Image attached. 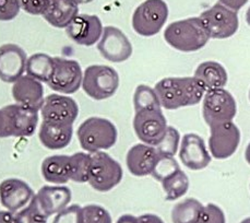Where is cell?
I'll use <instances>...</instances> for the list:
<instances>
[{"label":"cell","mask_w":250,"mask_h":223,"mask_svg":"<svg viewBox=\"0 0 250 223\" xmlns=\"http://www.w3.org/2000/svg\"><path fill=\"white\" fill-rule=\"evenodd\" d=\"M154 90L162 108L169 111L197 105L206 94L193 77L164 78L156 83Z\"/></svg>","instance_id":"1"},{"label":"cell","mask_w":250,"mask_h":223,"mask_svg":"<svg viewBox=\"0 0 250 223\" xmlns=\"http://www.w3.org/2000/svg\"><path fill=\"white\" fill-rule=\"evenodd\" d=\"M164 40L176 50L193 53L209 43L210 35L200 17H192L168 24L164 31Z\"/></svg>","instance_id":"2"},{"label":"cell","mask_w":250,"mask_h":223,"mask_svg":"<svg viewBox=\"0 0 250 223\" xmlns=\"http://www.w3.org/2000/svg\"><path fill=\"white\" fill-rule=\"evenodd\" d=\"M77 137L83 150L95 153L114 147L117 142L118 132L109 119L90 117L79 126Z\"/></svg>","instance_id":"3"},{"label":"cell","mask_w":250,"mask_h":223,"mask_svg":"<svg viewBox=\"0 0 250 223\" xmlns=\"http://www.w3.org/2000/svg\"><path fill=\"white\" fill-rule=\"evenodd\" d=\"M119 88V74L113 67L92 65L83 72L82 89L95 101L112 97Z\"/></svg>","instance_id":"4"},{"label":"cell","mask_w":250,"mask_h":223,"mask_svg":"<svg viewBox=\"0 0 250 223\" xmlns=\"http://www.w3.org/2000/svg\"><path fill=\"white\" fill-rule=\"evenodd\" d=\"M168 19V6L164 0H146L132 15V29L137 34L150 37L160 33Z\"/></svg>","instance_id":"5"},{"label":"cell","mask_w":250,"mask_h":223,"mask_svg":"<svg viewBox=\"0 0 250 223\" xmlns=\"http://www.w3.org/2000/svg\"><path fill=\"white\" fill-rule=\"evenodd\" d=\"M92 163L89 183L93 189L106 193L115 188L123 179V167L106 152L91 153Z\"/></svg>","instance_id":"6"},{"label":"cell","mask_w":250,"mask_h":223,"mask_svg":"<svg viewBox=\"0 0 250 223\" xmlns=\"http://www.w3.org/2000/svg\"><path fill=\"white\" fill-rule=\"evenodd\" d=\"M237 113V104L230 92L222 89L208 91L203 96L202 116L208 126L231 122Z\"/></svg>","instance_id":"7"},{"label":"cell","mask_w":250,"mask_h":223,"mask_svg":"<svg viewBox=\"0 0 250 223\" xmlns=\"http://www.w3.org/2000/svg\"><path fill=\"white\" fill-rule=\"evenodd\" d=\"M200 19L210 35V39H229L238 31L239 27L238 13L220 2L203 11Z\"/></svg>","instance_id":"8"},{"label":"cell","mask_w":250,"mask_h":223,"mask_svg":"<svg viewBox=\"0 0 250 223\" xmlns=\"http://www.w3.org/2000/svg\"><path fill=\"white\" fill-rule=\"evenodd\" d=\"M167 127V120L162 110L136 112L133 117V129L137 137L152 147H156L162 141Z\"/></svg>","instance_id":"9"},{"label":"cell","mask_w":250,"mask_h":223,"mask_svg":"<svg viewBox=\"0 0 250 223\" xmlns=\"http://www.w3.org/2000/svg\"><path fill=\"white\" fill-rule=\"evenodd\" d=\"M55 70L47 86L55 92L73 94L82 87L83 72L77 60L55 57Z\"/></svg>","instance_id":"10"},{"label":"cell","mask_w":250,"mask_h":223,"mask_svg":"<svg viewBox=\"0 0 250 223\" xmlns=\"http://www.w3.org/2000/svg\"><path fill=\"white\" fill-rule=\"evenodd\" d=\"M240 143V130L233 122L210 127L209 150L216 160L229 159L237 151Z\"/></svg>","instance_id":"11"},{"label":"cell","mask_w":250,"mask_h":223,"mask_svg":"<svg viewBox=\"0 0 250 223\" xmlns=\"http://www.w3.org/2000/svg\"><path fill=\"white\" fill-rule=\"evenodd\" d=\"M97 50L103 57L112 63H124L131 57L132 45L127 35L116 26H105Z\"/></svg>","instance_id":"12"},{"label":"cell","mask_w":250,"mask_h":223,"mask_svg":"<svg viewBox=\"0 0 250 223\" xmlns=\"http://www.w3.org/2000/svg\"><path fill=\"white\" fill-rule=\"evenodd\" d=\"M6 116L9 137H31L39 125V112L20 104H10L2 108Z\"/></svg>","instance_id":"13"},{"label":"cell","mask_w":250,"mask_h":223,"mask_svg":"<svg viewBox=\"0 0 250 223\" xmlns=\"http://www.w3.org/2000/svg\"><path fill=\"white\" fill-rule=\"evenodd\" d=\"M79 114L77 102L70 96L49 94L41 109L43 120L63 125H73Z\"/></svg>","instance_id":"14"},{"label":"cell","mask_w":250,"mask_h":223,"mask_svg":"<svg viewBox=\"0 0 250 223\" xmlns=\"http://www.w3.org/2000/svg\"><path fill=\"white\" fill-rule=\"evenodd\" d=\"M103 24L95 15H78L66 27L69 39L78 45L93 46L103 34Z\"/></svg>","instance_id":"15"},{"label":"cell","mask_w":250,"mask_h":223,"mask_svg":"<svg viewBox=\"0 0 250 223\" xmlns=\"http://www.w3.org/2000/svg\"><path fill=\"white\" fill-rule=\"evenodd\" d=\"M179 159L187 169L201 171L211 163V153L207 149L202 137L190 133L182 138Z\"/></svg>","instance_id":"16"},{"label":"cell","mask_w":250,"mask_h":223,"mask_svg":"<svg viewBox=\"0 0 250 223\" xmlns=\"http://www.w3.org/2000/svg\"><path fill=\"white\" fill-rule=\"evenodd\" d=\"M27 56L25 50L17 44L0 46V80L15 83L25 72Z\"/></svg>","instance_id":"17"},{"label":"cell","mask_w":250,"mask_h":223,"mask_svg":"<svg viewBox=\"0 0 250 223\" xmlns=\"http://www.w3.org/2000/svg\"><path fill=\"white\" fill-rule=\"evenodd\" d=\"M34 192L26 182L19 178H7L0 183V201L7 210L19 212L34 197Z\"/></svg>","instance_id":"18"},{"label":"cell","mask_w":250,"mask_h":223,"mask_svg":"<svg viewBox=\"0 0 250 223\" xmlns=\"http://www.w3.org/2000/svg\"><path fill=\"white\" fill-rule=\"evenodd\" d=\"M72 198L71 190L67 186H49L42 187L34 195L33 201L45 217H52L68 207Z\"/></svg>","instance_id":"19"},{"label":"cell","mask_w":250,"mask_h":223,"mask_svg":"<svg viewBox=\"0 0 250 223\" xmlns=\"http://www.w3.org/2000/svg\"><path fill=\"white\" fill-rule=\"evenodd\" d=\"M160 156L155 147L146 143H137L129 149L126 156V164L133 176L143 178L153 173Z\"/></svg>","instance_id":"20"},{"label":"cell","mask_w":250,"mask_h":223,"mask_svg":"<svg viewBox=\"0 0 250 223\" xmlns=\"http://www.w3.org/2000/svg\"><path fill=\"white\" fill-rule=\"evenodd\" d=\"M12 96L17 104L39 112L45 100L44 87L36 79L30 76H23L13 83Z\"/></svg>","instance_id":"21"},{"label":"cell","mask_w":250,"mask_h":223,"mask_svg":"<svg viewBox=\"0 0 250 223\" xmlns=\"http://www.w3.org/2000/svg\"><path fill=\"white\" fill-rule=\"evenodd\" d=\"M73 136V125H63L43 120L39 138L45 148L49 150H60L69 146Z\"/></svg>","instance_id":"22"},{"label":"cell","mask_w":250,"mask_h":223,"mask_svg":"<svg viewBox=\"0 0 250 223\" xmlns=\"http://www.w3.org/2000/svg\"><path fill=\"white\" fill-rule=\"evenodd\" d=\"M193 78L206 92L222 89L226 86L229 80V74L224 66L220 63L208 60L201 63L194 71Z\"/></svg>","instance_id":"23"},{"label":"cell","mask_w":250,"mask_h":223,"mask_svg":"<svg viewBox=\"0 0 250 223\" xmlns=\"http://www.w3.org/2000/svg\"><path fill=\"white\" fill-rule=\"evenodd\" d=\"M41 170L46 182L56 185L66 184L71 179L70 156L57 155L46 157Z\"/></svg>","instance_id":"24"},{"label":"cell","mask_w":250,"mask_h":223,"mask_svg":"<svg viewBox=\"0 0 250 223\" xmlns=\"http://www.w3.org/2000/svg\"><path fill=\"white\" fill-rule=\"evenodd\" d=\"M79 15V6L70 0H49L43 18L50 25L58 29L67 27Z\"/></svg>","instance_id":"25"},{"label":"cell","mask_w":250,"mask_h":223,"mask_svg":"<svg viewBox=\"0 0 250 223\" xmlns=\"http://www.w3.org/2000/svg\"><path fill=\"white\" fill-rule=\"evenodd\" d=\"M55 70V60L47 54L38 53L31 55L26 60V76L47 83Z\"/></svg>","instance_id":"26"},{"label":"cell","mask_w":250,"mask_h":223,"mask_svg":"<svg viewBox=\"0 0 250 223\" xmlns=\"http://www.w3.org/2000/svg\"><path fill=\"white\" fill-rule=\"evenodd\" d=\"M203 204L194 198H187L175 204L172 210L173 223H198L203 210Z\"/></svg>","instance_id":"27"},{"label":"cell","mask_w":250,"mask_h":223,"mask_svg":"<svg viewBox=\"0 0 250 223\" xmlns=\"http://www.w3.org/2000/svg\"><path fill=\"white\" fill-rule=\"evenodd\" d=\"M165 193V199L174 201L186 195L189 189V178L183 170L176 171L161 182Z\"/></svg>","instance_id":"28"},{"label":"cell","mask_w":250,"mask_h":223,"mask_svg":"<svg viewBox=\"0 0 250 223\" xmlns=\"http://www.w3.org/2000/svg\"><path fill=\"white\" fill-rule=\"evenodd\" d=\"M92 163L91 153L77 152L70 156L71 180L76 183H87Z\"/></svg>","instance_id":"29"},{"label":"cell","mask_w":250,"mask_h":223,"mask_svg":"<svg viewBox=\"0 0 250 223\" xmlns=\"http://www.w3.org/2000/svg\"><path fill=\"white\" fill-rule=\"evenodd\" d=\"M133 108L136 112L146 110H162L159 97L154 89L149 86L140 85L133 94Z\"/></svg>","instance_id":"30"},{"label":"cell","mask_w":250,"mask_h":223,"mask_svg":"<svg viewBox=\"0 0 250 223\" xmlns=\"http://www.w3.org/2000/svg\"><path fill=\"white\" fill-rule=\"evenodd\" d=\"M180 143V134L177 129L173 126H168L164 138L155 147L156 151L162 156H174L178 151Z\"/></svg>","instance_id":"31"},{"label":"cell","mask_w":250,"mask_h":223,"mask_svg":"<svg viewBox=\"0 0 250 223\" xmlns=\"http://www.w3.org/2000/svg\"><path fill=\"white\" fill-rule=\"evenodd\" d=\"M82 223H113L110 213L99 204L82 207Z\"/></svg>","instance_id":"32"},{"label":"cell","mask_w":250,"mask_h":223,"mask_svg":"<svg viewBox=\"0 0 250 223\" xmlns=\"http://www.w3.org/2000/svg\"><path fill=\"white\" fill-rule=\"evenodd\" d=\"M180 170V166L178 162L174 159V156H160V160L157 162L153 173L151 175L153 178L162 182L165 178H167L168 175L175 173L176 171Z\"/></svg>","instance_id":"33"},{"label":"cell","mask_w":250,"mask_h":223,"mask_svg":"<svg viewBox=\"0 0 250 223\" xmlns=\"http://www.w3.org/2000/svg\"><path fill=\"white\" fill-rule=\"evenodd\" d=\"M18 216H19L22 223H47L48 220V218L40 211V209L33 201H31L26 208H23L22 210L18 212Z\"/></svg>","instance_id":"34"},{"label":"cell","mask_w":250,"mask_h":223,"mask_svg":"<svg viewBox=\"0 0 250 223\" xmlns=\"http://www.w3.org/2000/svg\"><path fill=\"white\" fill-rule=\"evenodd\" d=\"M53 223H82V208L79 204H71L57 213Z\"/></svg>","instance_id":"35"},{"label":"cell","mask_w":250,"mask_h":223,"mask_svg":"<svg viewBox=\"0 0 250 223\" xmlns=\"http://www.w3.org/2000/svg\"><path fill=\"white\" fill-rule=\"evenodd\" d=\"M200 223H226L225 215L222 209L214 203H208L203 207Z\"/></svg>","instance_id":"36"},{"label":"cell","mask_w":250,"mask_h":223,"mask_svg":"<svg viewBox=\"0 0 250 223\" xmlns=\"http://www.w3.org/2000/svg\"><path fill=\"white\" fill-rule=\"evenodd\" d=\"M21 10L18 0H0V21H11Z\"/></svg>","instance_id":"37"},{"label":"cell","mask_w":250,"mask_h":223,"mask_svg":"<svg viewBox=\"0 0 250 223\" xmlns=\"http://www.w3.org/2000/svg\"><path fill=\"white\" fill-rule=\"evenodd\" d=\"M20 8L32 16L43 15L48 7L49 0H18Z\"/></svg>","instance_id":"38"},{"label":"cell","mask_w":250,"mask_h":223,"mask_svg":"<svg viewBox=\"0 0 250 223\" xmlns=\"http://www.w3.org/2000/svg\"><path fill=\"white\" fill-rule=\"evenodd\" d=\"M0 223H22L18 213L11 211H0Z\"/></svg>","instance_id":"39"},{"label":"cell","mask_w":250,"mask_h":223,"mask_svg":"<svg viewBox=\"0 0 250 223\" xmlns=\"http://www.w3.org/2000/svg\"><path fill=\"white\" fill-rule=\"evenodd\" d=\"M219 2L229 8L230 10L238 12L248 2V0H220Z\"/></svg>","instance_id":"40"},{"label":"cell","mask_w":250,"mask_h":223,"mask_svg":"<svg viewBox=\"0 0 250 223\" xmlns=\"http://www.w3.org/2000/svg\"><path fill=\"white\" fill-rule=\"evenodd\" d=\"M138 223H164V221L153 213H146L138 217Z\"/></svg>","instance_id":"41"},{"label":"cell","mask_w":250,"mask_h":223,"mask_svg":"<svg viewBox=\"0 0 250 223\" xmlns=\"http://www.w3.org/2000/svg\"><path fill=\"white\" fill-rule=\"evenodd\" d=\"M9 133H8V127H7V120L6 116L2 109L0 110V138H8Z\"/></svg>","instance_id":"42"},{"label":"cell","mask_w":250,"mask_h":223,"mask_svg":"<svg viewBox=\"0 0 250 223\" xmlns=\"http://www.w3.org/2000/svg\"><path fill=\"white\" fill-rule=\"evenodd\" d=\"M116 223H138V218L132 215H123Z\"/></svg>","instance_id":"43"},{"label":"cell","mask_w":250,"mask_h":223,"mask_svg":"<svg viewBox=\"0 0 250 223\" xmlns=\"http://www.w3.org/2000/svg\"><path fill=\"white\" fill-rule=\"evenodd\" d=\"M245 159H246L247 163L250 165V142L246 147V150H245Z\"/></svg>","instance_id":"44"},{"label":"cell","mask_w":250,"mask_h":223,"mask_svg":"<svg viewBox=\"0 0 250 223\" xmlns=\"http://www.w3.org/2000/svg\"><path fill=\"white\" fill-rule=\"evenodd\" d=\"M70 1H72L73 3H76L77 6H79V4H84V3L92 2L93 0H70Z\"/></svg>","instance_id":"45"},{"label":"cell","mask_w":250,"mask_h":223,"mask_svg":"<svg viewBox=\"0 0 250 223\" xmlns=\"http://www.w3.org/2000/svg\"><path fill=\"white\" fill-rule=\"evenodd\" d=\"M246 21L248 23V25L250 26V7L248 8V10L246 12Z\"/></svg>","instance_id":"46"},{"label":"cell","mask_w":250,"mask_h":223,"mask_svg":"<svg viewBox=\"0 0 250 223\" xmlns=\"http://www.w3.org/2000/svg\"><path fill=\"white\" fill-rule=\"evenodd\" d=\"M240 223H250V217L246 218V219H244Z\"/></svg>","instance_id":"47"},{"label":"cell","mask_w":250,"mask_h":223,"mask_svg":"<svg viewBox=\"0 0 250 223\" xmlns=\"http://www.w3.org/2000/svg\"><path fill=\"white\" fill-rule=\"evenodd\" d=\"M249 100H250V90H249Z\"/></svg>","instance_id":"48"},{"label":"cell","mask_w":250,"mask_h":223,"mask_svg":"<svg viewBox=\"0 0 250 223\" xmlns=\"http://www.w3.org/2000/svg\"><path fill=\"white\" fill-rule=\"evenodd\" d=\"M198 223H200V222H198Z\"/></svg>","instance_id":"49"}]
</instances>
